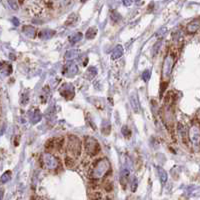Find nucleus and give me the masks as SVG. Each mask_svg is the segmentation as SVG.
I'll return each instance as SVG.
<instances>
[{"instance_id":"1","label":"nucleus","mask_w":200,"mask_h":200,"mask_svg":"<svg viewBox=\"0 0 200 200\" xmlns=\"http://www.w3.org/2000/svg\"><path fill=\"white\" fill-rule=\"evenodd\" d=\"M110 162L107 158H100L95 162L93 168H92L91 176L94 179H100L104 177L110 170Z\"/></svg>"},{"instance_id":"2","label":"nucleus","mask_w":200,"mask_h":200,"mask_svg":"<svg viewBox=\"0 0 200 200\" xmlns=\"http://www.w3.org/2000/svg\"><path fill=\"white\" fill-rule=\"evenodd\" d=\"M189 140L192 144V148L195 152L200 151V123L198 121L192 122L188 132Z\"/></svg>"},{"instance_id":"3","label":"nucleus","mask_w":200,"mask_h":200,"mask_svg":"<svg viewBox=\"0 0 200 200\" xmlns=\"http://www.w3.org/2000/svg\"><path fill=\"white\" fill-rule=\"evenodd\" d=\"M67 151L71 157H78L80 154V140L76 136L71 135L68 137Z\"/></svg>"},{"instance_id":"4","label":"nucleus","mask_w":200,"mask_h":200,"mask_svg":"<svg viewBox=\"0 0 200 200\" xmlns=\"http://www.w3.org/2000/svg\"><path fill=\"white\" fill-rule=\"evenodd\" d=\"M174 63H175V59L172 54H168L164 58L162 65V78L164 80L169 79L170 75H171L173 66H174Z\"/></svg>"},{"instance_id":"5","label":"nucleus","mask_w":200,"mask_h":200,"mask_svg":"<svg viewBox=\"0 0 200 200\" xmlns=\"http://www.w3.org/2000/svg\"><path fill=\"white\" fill-rule=\"evenodd\" d=\"M85 149L86 153H88L90 156H95L100 151L99 143L93 137H86L85 138Z\"/></svg>"},{"instance_id":"6","label":"nucleus","mask_w":200,"mask_h":200,"mask_svg":"<svg viewBox=\"0 0 200 200\" xmlns=\"http://www.w3.org/2000/svg\"><path fill=\"white\" fill-rule=\"evenodd\" d=\"M42 161H43V165L45 166V168L47 169H55L58 167V160L55 156H53L52 154L47 153L45 152L42 155Z\"/></svg>"},{"instance_id":"7","label":"nucleus","mask_w":200,"mask_h":200,"mask_svg":"<svg viewBox=\"0 0 200 200\" xmlns=\"http://www.w3.org/2000/svg\"><path fill=\"white\" fill-rule=\"evenodd\" d=\"M59 92H60L61 96H63L65 99L70 100L74 97L75 89H74L73 84H71V83H64L59 89Z\"/></svg>"},{"instance_id":"8","label":"nucleus","mask_w":200,"mask_h":200,"mask_svg":"<svg viewBox=\"0 0 200 200\" xmlns=\"http://www.w3.org/2000/svg\"><path fill=\"white\" fill-rule=\"evenodd\" d=\"M78 72V67L74 62H69V63L65 64L62 70V74L66 77H73L75 76Z\"/></svg>"},{"instance_id":"9","label":"nucleus","mask_w":200,"mask_h":200,"mask_svg":"<svg viewBox=\"0 0 200 200\" xmlns=\"http://www.w3.org/2000/svg\"><path fill=\"white\" fill-rule=\"evenodd\" d=\"M200 30V18H195L186 25V31L188 33H195Z\"/></svg>"},{"instance_id":"10","label":"nucleus","mask_w":200,"mask_h":200,"mask_svg":"<svg viewBox=\"0 0 200 200\" xmlns=\"http://www.w3.org/2000/svg\"><path fill=\"white\" fill-rule=\"evenodd\" d=\"M22 32L29 38H35L36 33H37L36 28L33 27V26H31V25H24L23 26Z\"/></svg>"},{"instance_id":"11","label":"nucleus","mask_w":200,"mask_h":200,"mask_svg":"<svg viewBox=\"0 0 200 200\" xmlns=\"http://www.w3.org/2000/svg\"><path fill=\"white\" fill-rule=\"evenodd\" d=\"M130 104L132 109L134 110V112H139V101H138V96H137V93H132L130 95Z\"/></svg>"},{"instance_id":"12","label":"nucleus","mask_w":200,"mask_h":200,"mask_svg":"<svg viewBox=\"0 0 200 200\" xmlns=\"http://www.w3.org/2000/svg\"><path fill=\"white\" fill-rule=\"evenodd\" d=\"M55 35L54 30H50V29H44V30H41L38 34V37L41 38L43 40L50 39L51 37H53Z\"/></svg>"},{"instance_id":"13","label":"nucleus","mask_w":200,"mask_h":200,"mask_svg":"<svg viewBox=\"0 0 200 200\" xmlns=\"http://www.w3.org/2000/svg\"><path fill=\"white\" fill-rule=\"evenodd\" d=\"M123 55V48L121 45H117L114 47V49L111 52V58L112 59H118Z\"/></svg>"},{"instance_id":"14","label":"nucleus","mask_w":200,"mask_h":200,"mask_svg":"<svg viewBox=\"0 0 200 200\" xmlns=\"http://www.w3.org/2000/svg\"><path fill=\"white\" fill-rule=\"evenodd\" d=\"M41 118H42V115H41V113L38 109L30 112V120L33 124L38 123V122L41 120Z\"/></svg>"},{"instance_id":"15","label":"nucleus","mask_w":200,"mask_h":200,"mask_svg":"<svg viewBox=\"0 0 200 200\" xmlns=\"http://www.w3.org/2000/svg\"><path fill=\"white\" fill-rule=\"evenodd\" d=\"M157 171H158V176H159V179L162 184H165L167 179H168V175H167V172L164 170L162 167H157Z\"/></svg>"},{"instance_id":"16","label":"nucleus","mask_w":200,"mask_h":200,"mask_svg":"<svg viewBox=\"0 0 200 200\" xmlns=\"http://www.w3.org/2000/svg\"><path fill=\"white\" fill-rule=\"evenodd\" d=\"M97 28L96 27H90L87 29V31H86V34H85V37L87 38V39H93V38H95V36L97 35Z\"/></svg>"},{"instance_id":"17","label":"nucleus","mask_w":200,"mask_h":200,"mask_svg":"<svg viewBox=\"0 0 200 200\" xmlns=\"http://www.w3.org/2000/svg\"><path fill=\"white\" fill-rule=\"evenodd\" d=\"M78 54H79V51L76 49L68 50V51L65 53V59H67V60H72V59L76 58Z\"/></svg>"},{"instance_id":"18","label":"nucleus","mask_w":200,"mask_h":200,"mask_svg":"<svg viewBox=\"0 0 200 200\" xmlns=\"http://www.w3.org/2000/svg\"><path fill=\"white\" fill-rule=\"evenodd\" d=\"M12 72V66H11L10 64H7V63H2L1 64V73L3 74V75L7 76L11 74Z\"/></svg>"},{"instance_id":"19","label":"nucleus","mask_w":200,"mask_h":200,"mask_svg":"<svg viewBox=\"0 0 200 200\" xmlns=\"http://www.w3.org/2000/svg\"><path fill=\"white\" fill-rule=\"evenodd\" d=\"M81 39H82V33L78 32V33H75V34L71 35V36L69 37V42L71 44H75V43H77L78 41H80Z\"/></svg>"},{"instance_id":"20","label":"nucleus","mask_w":200,"mask_h":200,"mask_svg":"<svg viewBox=\"0 0 200 200\" xmlns=\"http://www.w3.org/2000/svg\"><path fill=\"white\" fill-rule=\"evenodd\" d=\"M11 179V171H6L3 173V175L1 176V183L4 184V183H7L8 181H9Z\"/></svg>"},{"instance_id":"21","label":"nucleus","mask_w":200,"mask_h":200,"mask_svg":"<svg viewBox=\"0 0 200 200\" xmlns=\"http://www.w3.org/2000/svg\"><path fill=\"white\" fill-rule=\"evenodd\" d=\"M110 18H111V20L113 22H117V21L120 20L121 16H120V14H119L116 10H112L111 13H110Z\"/></svg>"},{"instance_id":"22","label":"nucleus","mask_w":200,"mask_h":200,"mask_svg":"<svg viewBox=\"0 0 200 200\" xmlns=\"http://www.w3.org/2000/svg\"><path fill=\"white\" fill-rule=\"evenodd\" d=\"M160 46H161V41H157V42L154 44L153 48H152V54H153V56H155L158 53V51H159L160 49Z\"/></svg>"},{"instance_id":"23","label":"nucleus","mask_w":200,"mask_h":200,"mask_svg":"<svg viewBox=\"0 0 200 200\" xmlns=\"http://www.w3.org/2000/svg\"><path fill=\"white\" fill-rule=\"evenodd\" d=\"M150 77H151V72H150V71H149V70L143 71V73H142V79L144 80L145 82H148L149 79H150Z\"/></svg>"},{"instance_id":"24","label":"nucleus","mask_w":200,"mask_h":200,"mask_svg":"<svg viewBox=\"0 0 200 200\" xmlns=\"http://www.w3.org/2000/svg\"><path fill=\"white\" fill-rule=\"evenodd\" d=\"M105 129H107L108 132H110V130H111V127H110L108 122H104V123H102V132L103 133H104V131H105Z\"/></svg>"},{"instance_id":"25","label":"nucleus","mask_w":200,"mask_h":200,"mask_svg":"<svg viewBox=\"0 0 200 200\" xmlns=\"http://www.w3.org/2000/svg\"><path fill=\"white\" fill-rule=\"evenodd\" d=\"M136 188H137V178L134 177L132 180V184H131V190L134 192V191L136 190Z\"/></svg>"},{"instance_id":"26","label":"nucleus","mask_w":200,"mask_h":200,"mask_svg":"<svg viewBox=\"0 0 200 200\" xmlns=\"http://www.w3.org/2000/svg\"><path fill=\"white\" fill-rule=\"evenodd\" d=\"M8 4L10 5L12 9H14V10L18 9V5H17V2H16V1H8Z\"/></svg>"},{"instance_id":"27","label":"nucleus","mask_w":200,"mask_h":200,"mask_svg":"<svg viewBox=\"0 0 200 200\" xmlns=\"http://www.w3.org/2000/svg\"><path fill=\"white\" fill-rule=\"evenodd\" d=\"M28 102V97L26 94H22V99H21V104L23 105H25V104H27Z\"/></svg>"},{"instance_id":"28","label":"nucleus","mask_w":200,"mask_h":200,"mask_svg":"<svg viewBox=\"0 0 200 200\" xmlns=\"http://www.w3.org/2000/svg\"><path fill=\"white\" fill-rule=\"evenodd\" d=\"M121 131H122V134H123L124 136H127V134H129V129H128V127L125 126V125H124L123 127H122V130H121Z\"/></svg>"},{"instance_id":"29","label":"nucleus","mask_w":200,"mask_h":200,"mask_svg":"<svg viewBox=\"0 0 200 200\" xmlns=\"http://www.w3.org/2000/svg\"><path fill=\"white\" fill-rule=\"evenodd\" d=\"M165 30H166V28H165V27H163V28L159 29V30H158V32L156 33V36H161V35H163L164 33H165Z\"/></svg>"},{"instance_id":"30","label":"nucleus","mask_w":200,"mask_h":200,"mask_svg":"<svg viewBox=\"0 0 200 200\" xmlns=\"http://www.w3.org/2000/svg\"><path fill=\"white\" fill-rule=\"evenodd\" d=\"M12 22H13V24L15 25V26H18L19 25V20L16 18V17H13L12 18Z\"/></svg>"},{"instance_id":"31","label":"nucleus","mask_w":200,"mask_h":200,"mask_svg":"<svg viewBox=\"0 0 200 200\" xmlns=\"http://www.w3.org/2000/svg\"><path fill=\"white\" fill-rule=\"evenodd\" d=\"M123 4L125 6H129V5L132 4V1H123Z\"/></svg>"},{"instance_id":"32","label":"nucleus","mask_w":200,"mask_h":200,"mask_svg":"<svg viewBox=\"0 0 200 200\" xmlns=\"http://www.w3.org/2000/svg\"><path fill=\"white\" fill-rule=\"evenodd\" d=\"M97 200H107V199H102V198H99V199H97Z\"/></svg>"}]
</instances>
